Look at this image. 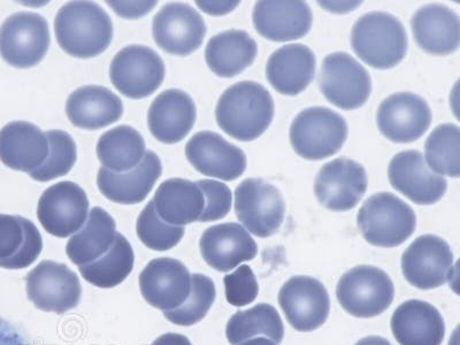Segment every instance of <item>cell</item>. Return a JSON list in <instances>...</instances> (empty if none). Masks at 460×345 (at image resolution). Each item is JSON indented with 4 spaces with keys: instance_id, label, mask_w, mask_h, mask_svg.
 <instances>
[{
    "instance_id": "cell-22",
    "label": "cell",
    "mask_w": 460,
    "mask_h": 345,
    "mask_svg": "<svg viewBox=\"0 0 460 345\" xmlns=\"http://www.w3.org/2000/svg\"><path fill=\"white\" fill-rule=\"evenodd\" d=\"M253 26L265 39L289 42L307 35L312 27L311 8L305 2L262 0L253 8Z\"/></svg>"
},
{
    "instance_id": "cell-27",
    "label": "cell",
    "mask_w": 460,
    "mask_h": 345,
    "mask_svg": "<svg viewBox=\"0 0 460 345\" xmlns=\"http://www.w3.org/2000/svg\"><path fill=\"white\" fill-rule=\"evenodd\" d=\"M390 326L401 345H441L446 335L445 320L437 307L418 299L398 306Z\"/></svg>"
},
{
    "instance_id": "cell-26",
    "label": "cell",
    "mask_w": 460,
    "mask_h": 345,
    "mask_svg": "<svg viewBox=\"0 0 460 345\" xmlns=\"http://www.w3.org/2000/svg\"><path fill=\"white\" fill-rule=\"evenodd\" d=\"M411 26L419 48L430 55L447 56L459 48V18L449 7L429 4L419 8Z\"/></svg>"
},
{
    "instance_id": "cell-46",
    "label": "cell",
    "mask_w": 460,
    "mask_h": 345,
    "mask_svg": "<svg viewBox=\"0 0 460 345\" xmlns=\"http://www.w3.org/2000/svg\"><path fill=\"white\" fill-rule=\"evenodd\" d=\"M356 345H393L387 340L380 338V336H367V338L361 339Z\"/></svg>"
},
{
    "instance_id": "cell-15",
    "label": "cell",
    "mask_w": 460,
    "mask_h": 345,
    "mask_svg": "<svg viewBox=\"0 0 460 345\" xmlns=\"http://www.w3.org/2000/svg\"><path fill=\"white\" fill-rule=\"evenodd\" d=\"M279 304L288 323L298 332L318 330L327 322L331 311L330 295L314 278L293 277L282 286Z\"/></svg>"
},
{
    "instance_id": "cell-37",
    "label": "cell",
    "mask_w": 460,
    "mask_h": 345,
    "mask_svg": "<svg viewBox=\"0 0 460 345\" xmlns=\"http://www.w3.org/2000/svg\"><path fill=\"white\" fill-rule=\"evenodd\" d=\"M460 129L453 123L437 127L425 144V162L438 175H460Z\"/></svg>"
},
{
    "instance_id": "cell-14",
    "label": "cell",
    "mask_w": 460,
    "mask_h": 345,
    "mask_svg": "<svg viewBox=\"0 0 460 345\" xmlns=\"http://www.w3.org/2000/svg\"><path fill=\"white\" fill-rule=\"evenodd\" d=\"M89 205L88 196L79 184L63 181L48 188L40 196L37 217L49 234L66 238L84 225Z\"/></svg>"
},
{
    "instance_id": "cell-6",
    "label": "cell",
    "mask_w": 460,
    "mask_h": 345,
    "mask_svg": "<svg viewBox=\"0 0 460 345\" xmlns=\"http://www.w3.org/2000/svg\"><path fill=\"white\" fill-rule=\"evenodd\" d=\"M341 306L356 318H374L392 305L395 288L389 275L374 266H357L336 287Z\"/></svg>"
},
{
    "instance_id": "cell-34",
    "label": "cell",
    "mask_w": 460,
    "mask_h": 345,
    "mask_svg": "<svg viewBox=\"0 0 460 345\" xmlns=\"http://www.w3.org/2000/svg\"><path fill=\"white\" fill-rule=\"evenodd\" d=\"M146 154L142 135L130 126H119L106 131L97 144V155L102 167L114 172L134 170Z\"/></svg>"
},
{
    "instance_id": "cell-23",
    "label": "cell",
    "mask_w": 460,
    "mask_h": 345,
    "mask_svg": "<svg viewBox=\"0 0 460 345\" xmlns=\"http://www.w3.org/2000/svg\"><path fill=\"white\" fill-rule=\"evenodd\" d=\"M197 119L195 102L179 89L166 90L152 102L147 113L151 134L159 142L175 144L187 137Z\"/></svg>"
},
{
    "instance_id": "cell-21",
    "label": "cell",
    "mask_w": 460,
    "mask_h": 345,
    "mask_svg": "<svg viewBox=\"0 0 460 345\" xmlns=\"http://www.w3.org/2000/svg\"><path fill=\"white\" fill-rule=\"evenodd\" d=\"M201 256L217 272H230L242 262L257 257L256 242L243 226L227 223L212 226L200 237Z\"/></svg>"
},
{
    "instance_id": "cell-30",
    "label": "cell",
    "mask_w": 460,
    "mask_h": 345,
    "mask_svg": "<svg viewBox=\"0 0 460 345\" xmlns=\"http://www.w3.org/2000/svg\"><path fill=\"white\" fill-rule=\"evenodd\" d=\"M152 201L165 223L181 227L199 223L207 205L199 184L184 179L166 180L160 184Z\"/></svg>"
},
{
    "instance_id": "cell-44",
    "label": "cell",
    "mask_w": 460,
    "mask_h": 345,
    "mask_svg": "<svg viewBox=\"0 0 460 345\" xmlns=\"http://www.w3.org/2000/svg\"><path fill=\"white\" fill-rule=\"evenodd\" d=\"M0 345H31L13 324L0 318Z\"/></svg>"
},
{
    "instance_id": "cell-38",
    "label": "cell",
    "mask_w": 460,
    "mask_h": 345,
    "mask_svg": "<svg viewBox=\"0 0 460 345\" xmlns=\"http://www.w3.org/2000/svg\"><path fill=\"white\" fill-rule=\"evenodd\" d=\"M49 142V154L43 165L31 172L29 176L39 182L67 175L75 165L77 147L71 135L64 130H49L45 133Z\"/></svg>"
},
{
    "instance_id": "cell-4",
    "label": "cell",
    "mask_w": 460,
    "mask_h": 345,
    "mask_svg": "<svg viewBox=\"0 0 460 345\" xmlns=\"http://www.w3.org/2000/svg\"><path fill=\"white\" fill-rule=\"evenodd\" d=\"M357 223L369 244L395 248L412 235L417 217L405 201L390 192H379L365 201Z\"/></svg>"
},
{
    "instance_id": "cell-20",
    "label": "cell",
    "mask_w": 460,
    "mask_h": 345,
    "mask_svg": "<svg viewBox=\"0 0 460 345\" xmlns=\"http://www.w3.org/2000/svg\"><path fill=\"white\" fill-rule=\"evenodd\" d=\"M189 163L209 178L234 181L243 175L246 155L243 151L213 131H200L186 146Z\"/></svg>"
},
{
    "instance_id": "cell-17",
    "label": "cell",
    "mask_w": 460,
    "mask_h": 345,
    "mask_svg": "<svg viewBox=\"0 0 460 345\" xmlns=\"http://www.w3.org/2000/svg\"><path fill=\"white\" fill-rule=\"evenodd\" d=\"M380 133L394 143L417 141L429 130L431 111L424 98L398 93L381 102L376 115Z\"/></svg>"
},
{
    "instance_id": "cell-45",
    "label": "cell",
    "mask_w": 460,
    "mask_h": 345,
    "mask_svg": "<svg viewBox=\"0 0 460 345\" xmlns=\"http://www.w3.org/2000/svg\"><path fill=\"white\" fill-rule=\"evenodd\" d=\"M151 345H192L190 341L184 335L175 334V332H167L160 336Z\"/></svg>"
},
{
    "instance_id": "cell-8",
    "label": "cell",
    "mask_w": 460,
    "mask_h": 345,
    "mask_svg": "<svg viewBox=\"0 0 460 345\" xmlns=\"http://www.w3.org/2000/svg\"><path fill=\"white\" fill-rule=\"evenodd\" d=\"M162 57L149 47L129 45L113 58L110 77L118 92L131 100H142L157 92L165 79Z\"/></svg>"
},
{
    "instance_id": "cell-10",
    "label": "cell",
    "mask_w": 460,
    "mask_h": 345,
    "mask_svg": "<svg viewBox=\"0 0 460 345\" xmlns=\"http://www.w3.org/2000/svg\"><path fill=\"white\" fill-rule=\"evenodd\" d=\"M319 86L327 101L342 110L361 108L372 93V81L367 69L344 52L324 58Z\"/></svg>"
},
{
    "instance_id": "cell-24",
    "label": "cell",
    "mask_w": 460,
    "mask_h": 345,
    "mask_svg": "<svg viewBox=\"0 0 460 345\" xmlns=\"http://www.w3.org/2000/svg\"><path fill=\"white\" fill-rule=\"evenodd\" d=\"M163 172L162 162L154 151H146L139 165L125 172H114L101 167L97 184L106 199L117 204L142 203L154 189Z\"/></svg>"
},
{
    "instance_id": "cell-12",
    "label": "cell",
    "mask_w": 460,
    "mask_h": 345,
    "mask_svg": "<svg viewBox=\"0 0 460 345\" xmlns=\"http://www.w3.org/2000/svg\"><path fill=\"white\" fill-rule=\"evenodd\" d=\"M152 34L162 50L187 57L203 44L207 24L203 16L188 4L168 3L155 14Z\"/></svg>"
},
{
    "instance_id": "cell-9",
    "label": "cell",
    "mask_w": 460,
    "mask_h": 345,
    "mask_svg": "<svg viewBox=\"0 0 460 345\" xmlns=\"http://www.w3.org/2000/svg\"><path fill=\"white\" fill-rule=\"evenodd\" d=\"M235 213L257 237L274 235L285 221L286 204L280 190L261 179H248L236 188Z\"/></svg>"
},
{
    "instance_id": "cell-7",
    "label": "cell",
    "mask_w": 460,
    "mask_h": 345,
    "mask_svg": "<svg viewBox=\"0 0 460 345\" xmlns=\"http://www.w3.org/2000/svg\"><path fill=\"white\" fill-rule=\"evenodd\" d=\"M50 42L47 19L31 12L11 15L0 27V56L15 68L39 65L47 56Z\"/></svg>"
},
{
    "instance_id": "cell-31",
    "label": "cell",
    "mask_w": 460,
    "mask_h": 345,
    "mask_svg": "<svg viewBox=\"0 0 460 345\" xmlns=\"http://www.w3.org/2000/svg\"><path fill=\"white\" fill-rule=\"evenodd\" d=\"M42 250V236L34 223L19 216L0 215V267L27 269Z\"/></svg>"
},
{
    "instance_id": "cell-41",
    "label": "cell",
    "mask_w": 460,
    "mask_h": 345,
    "mask_svg": "<svg viewBox=\"0 0 460 345\" xmlns=\"http://www.w3.org/2000/svg\"><path fill=\"white\" fill-rule=\"evenodd\" d=\"M226 298L230 305L242 307L256 301L259 286L252 267L242 265L224 278Z\"/></svg>"
},
{
    "instance_id": "cell-32",
    "label": "cell",
    "mask_w": 460,
    "mask_h": 345,
    "mask_svg": "<svg viewBox=\"0 0 460 345\" xmlns=\"http://www.w3.org/2000/svg\"><path fill=\"white\" fill-rule=\"evenodd\" d=\"M257 53L256 40L248 32L232 29L208 40L205 60L216 75L230 79L252 66Z\"/></svg>"
},
{
    "instance_id": "cell-2",
    "label": "cell",
    "mask_w": 460,
    "mask_h": 345,
    "mask_svg": "<svg viewBox=\"0 0 460 345\" xmlns=\"http://www.w3.org/2000/svg\"><path fill=\"white\" fill-rule=\"evenodd\" d=\"M55 32L58 44L67 55L89 59L108 50L113 23L96 3L71 2L58 11Z\"/></svg>"
},
{
    "instance_id": "cell-43",
    "label": "cell",
    "mask_w": 460,
    "mask_h": 345,
    "mask_svg": "<svg viewBox=\"0 0 460 345\" xmlns=\"http://www.w3.org/2000/svg\"><path fill=\"white\" fill-rule=\"evenodd\" d=\"M109 5L113 8L115 12L122 18L137 19L146 15L147 12L151 11L157 5V2L149 3H120V2H108Z\"/></svg>"
},
{
    "instance_id": "cell-40",
    "label": "cell",
    "mask_w": 460,
    "mask_h": 345,
    "mask_svg": "<svg viewBox=\"0 0 460 345\" xmlns=\"http://www.w3.org/2000/svg\"><path fill=\"white\" fill-rule=\"evenodd\" d=\"M137 232L146 248L163 252L180 243L184 235V227L165 223L155 212L154 201L151 200L138 217Z\"/></svg>"
},
{
    "instance_id": "cell-3",
    "label": "cell",
    "mask_w": 460,
    "mask_h": 345,
    "mask_svg": "<svg viewBox=\"0 0 460 345\" xmlns=\"http://www.w3.org/2000/svg\"><path fill=\"white\" fill-rule=\"evenodd\" d=\"M351 45L365 64L376 69H390L404 59L408 35L396 16L369 12L352 27Z\"/></svg>"
},
{
    "instance_id": "cell-16",
    "label": "cell",
    "mask_w": 460,
    "mask_h": 345,
    "mask_svg": "<svg viewBox=\"0 0 460 345\" xmlns=\"http://www.w3.org/2000/svg\"><path fill=\"white\" fill-rule=\"evenodd\" d=\"M367 171L348 158H338L326 164L315 178L316 199L324 208L335 212L349 211L357 207L367 190Z\"/></svg>"
},
{
    "instance_id": "cell-47",
    "label": "cell",
    "mask_w": 460,
    "mask_h": 345,
    "mask_svg": "<svg viewBox=\"0 0 460 345\" xmlns=\"http://www.w3.org/2000/svg\"><path fill=\"white\" fill-rule=\"evenodd\" d=\"M238 345H278L272 342V341L267 340L265 338H256L252 340H249L248 342L241 343Z\"/></svg>"
},
{
    "instance_id": "cell-36",
    "label": "cell",
    "mask_w": 460,
    "mask_h": 345,
    "mask_svg": "<svg viewBox=\"0 0 460 345\" xmlns=\"http://www.w3.org/2000/svg\"><path fill=\"white\" fill-rule=\"evenodd\" d=\"M226 335L232 345L243 343L257 335H264L273 340L275 344H280L285 336V327L277 309L262 303L234 314L226 327Z\"/></svg>"
},
{
    "instance_id": "cell-39",
    "label": "cell",
    "mask_w": 460,
    "mask_h": 345,
    "mask_svg": "<svg viewBox=\"0 0 460 345\" xmlns=\"http://www.w3.org/2000/svg\"><path fill=\"white\" fill-rule=\"evenodd\" d=\"M217 297L212 279L203 274L191 275V290L187 301L178 309L164 312L168 322L178 326H192L205 318Z\"/></svg>"
},
{
    "instance_id": "cell-28",
    "label": "cell",
    "mask_w": 460,
    "mask_h": 345,
    "mask_svg": "<svg viewBox=\"0 0 460 345\" xmlns=\"http://www.w3.org/2000/svg\"><path fill=\"white\" fill-rule=\"evenodd\" d=\"M315 65L314 53L306 45H286L267 61V80L278 93L297 96L314 81Z\"/></svg>"
},
{
    "instance_id": "cell-1",
    "label": "cell",
    "mask_w": 460,
    "mask_h": 345,
    "mask_svg": "<svg viewBox=\"0 0 460 345\" xmlns=\"http://www.w3.org/2000/svg\"><path fill=\"white\" fill-rule=\"evenodd\" d=\"M220 128L241 142L261 137L274 118V101L269 90L252 81L238 82L221 94L216 109Z\"/></svg>"
},
{
    "instance_id": "cell-42",
    "label": "cell",
    "mask_w": 460,
    "mask_h": 345,
    "mask_svg": "<svg viewBox=\"0 0 460 345\" xmlns=\"http://www.w3.org/2000/svg\"><path fill=\"white\" fill-rule=\"evenodd\" d=\"M205 196V209L199 223L224 219L232 208V191L225 183L215 180L197 181Z\"/></svg>"
},
{
    "instance_id": "cell-25",
    "label": "cell",
    "mask_w": 460,
    "mask_h": 345,
    "mask_svg": "<svg viewBox=\"0 0 460 345\" xmlns=\"http://www.w3.org/2000/svg\"><path fill=\"white\" fill-rule=\"evenodd\" d=\"M48 137L34 123L13 121L0 130V160L11 170L28 174L43 165Z\"/></svg>"
},
{
    "instance_id": "cell-13",
    "label": "cell",
    "mask_w": 460,
    "mask_h": 345,
    "mask_svg": "<svg viewBox=\"0 0 460 345\" xmlns=\"http://www.w3.org/2000/svg\"><path fill=\"white\" fill-rule=\"evenodd\" d=\"M402 270L411 286L421 290L446 285L454 272V253L441 237L422 235L405 250Z\"/></svg>"
},
{
    "instance_id": "cell-5",
    "label": "cell",
    "mask_w": 460,
    "mask_h": 345,
    "mask_svg": "<svg viewBox=\"0 0 460 345\" xmlns=\"http://www.w3.org/2000/svg\"><path fill=\"white\" fill-rule=\"evenodd\" d=\"M348 138L343 117L326 108L302 111L290 127V142L296 154L307 160L332 157Z\"/></svg>"
},
{
    "instance_id": "cell-19",
    "label": "cell",
    "mask_w": 460,
    "mask_h": 345,
    "mask_svg": "<svg viewBox=\"0 0 460 345\" xmlns=\"http://www.w3.org/2000/svg\"><path fill=\"white\" fill-rule=\"evenodd\" d=\"M388 176L390 184L414 204L433 205L447 192V180L430 171L417 150L396 155L389 164Z\"/></svg>"
},
{
    "instance_id": "cell-33",
    "label": "cell",
    "mask_w": 460,
    "mask_h": 345,
    "mask_svg": "<svg viewBox=\"0 0 460 345\" xmlns=\"http://www.w3.org/2000/svg\"><path fill=\"white\" fill-rule=\"evenodd\" d=\"M117 235V225L102 208H93L88 220L74 234L66 245V253L73 264H90L109 252Z\"/></svg>"
},
{
    "instance_id": "cell-35",
    "label": "cell",
    "mask_w": 460,
    "mask_h": 345,
    "mask_svg": "<svg viewBox=\"0 0 460 345\" xmlns=\"http://www.w3.org/2000/svg\"><path fill=\"white\" fill-rule=\"evenodd\" d=\"M134 262V250L128 240L117 232L109 252L90 264L79 266V270L86 282L102 289H110L129 277Z\"/></svg>"
},
{
    "instance_id": "cell-29",
    "label": "cell",
    "mask_w": 460,
    "mask_h": 345,
    "mask_svg": "<svg viewBox=\"0 0 460 345\" xmlns=\"http://www.w3.org/2000/svg\"><path fill=\"white\" fill-rule=\"evenodd\" d=\"M66 114L77 128L97 130L120 120L123 104L120 97L110 89L85 85L68 97Z\"/></svg>"
},
{
    "instance_id": "cell-18",
    "label": "cell",
    "mask_w": 460,
    "mask_h": 345,
    "mask_svg": "<svg viewBox=\"0 0 460 345\" xmlns=\"http://www.w3.org/2000/svg\"><path fill=\"white\" fill-rule=\"evenodd\" d=\"M138 281L146 303L164 312L178 309L190 295V272L178 259H154L139 274Z\"/></svg>"
},
{
    "instance_id": "cell-11",
    "label": "cell",
    "mask_w": 460,
    "mask_h": 345,
    "mask_svg": "<svg viewBox=\"0 0 460 345\" xmlns=\"http://www.w3.org/2000/svg\"><path fill=\"white\" fill-rule=\"evenodd\" d=\"M26 290L29 301L39 310L63 314L79 305L82 288L79 277L68 266L43 261L28 273Z\"/></svg>"
}]
</instances>
